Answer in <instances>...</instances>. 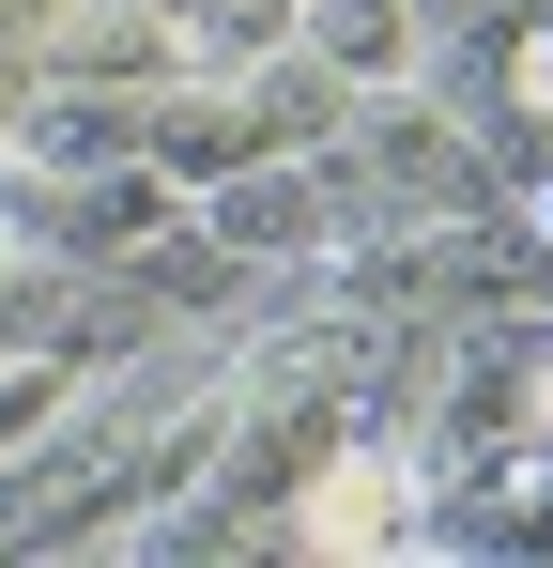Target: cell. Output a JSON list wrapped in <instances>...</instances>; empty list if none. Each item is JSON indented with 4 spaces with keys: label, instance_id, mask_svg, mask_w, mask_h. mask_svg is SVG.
<instances>
[{
    "label": "cell",
    "instance_id": "1",
    "mask_svg": "<svg viewBox=\"0 0 553 568\" xmlns=\"http://www.w3.org/2000/svg\"><path fill=\"white\" fill-rule=\"evenodd\" d=\"M339 185H354V215H507V170H492L476 108L415 93V78H384V93L354 108Z\"/></svg>",
    "mask_w": 553,
    "mask_h": 568
},
{
    "label": "cell",
    "instance_id": "2",
    "mask_svg": "<svg viewBox=\"0 0 553 568\" xmlns=\"http://www.w3.org/2000/svg\"><path fill=\"white\" fill-rule=\"evenodd\" d=\"M431 507H446V476H431V446H323V462L292 476V491H276V538H292V554H415V538H431Z\"/></svg>",
    "mask_w": 553,
    "mask_h": 568
},
{
    "label": "cell",
    "instance_id": "3",
    "mask_svg": "<svg viewBox=\"0 0 553 568\" xmlns=\"http://www.w3.org/2000/svg\"><path fill=\"white\" fill-rule=\"evenodd\" d=\"M47 93H154V78H184L170 47V0H47Z\"/></svg>",
    "mask_w": 553,
    "mask_h": 568
},
{
    "label": "cell",
    "instance_id": "4",
    "mask_svg": "<svg viewBox=\"0 0 553 568\" xmlns=\"http://www.w3.org/2000/svg\"><path fill=\"white\" fill-rule=\"evenodd\" d=\"M308 47H323L339 78L384 93V78H415V62H431V0H308Z\"/></svg>",
    "mask_w": 553,
    "mask_h": 568
},
{
    "label": "cell",
    "instance_id": "5",
    "mask_svg": "<svg viewBox=\"0 0 553 568\" xmlns=\"http://www.w3.org/2000/svg\"><path fill=\"white\" fill-rule=\"evenodd\" d=\"M170 47L184 78H247L276 47H308V0H170Z\"/></svg>",
    "mask_w": 553,
    "mask_h": 568
},
{
    "label": "cell",
    "instance_id": "6",
    "mask_svg": "<svg viewBox=\"0 0 553 568\" xmlns=\"http://www.w3.org/2000/svg\"><path fill=\"white\" fill-rule=\"evenodd\" d=\"M523 430H553V338H523Z\"/></svg>",
    "mask_w": 553,
    "mask_h": 568
},
{
    "label": "cell",
    "instance_id": "7",
    "mask_svg": "<svg viewBox=\"0 0 553 568\" xmlns=\"http://www.w3.org/2000/svg\"><path fill=\"white\" fill-rule=\"evenodd\" d=\"M523 215H539V246H553V170H539V200H523Z\"/></svg>",
    "mask_w": 553,
    "mask_h": 568
}]
</instances>
